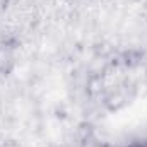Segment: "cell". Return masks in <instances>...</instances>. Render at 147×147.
Wrapping results in <instances>:
<instances>
[{"instance_id": "6da1fadb", "label": "cell", "mask_w": 147, "mask_h": 147, "mask_svg": "<svg viewBox=\"0 0 147 147\" xmlns=\"http://www.w3.org/2000/svg\"><path fill=\"white\" fill-rule=\"evenodd\" d=\"M84 147H108L103 140H99V139H89L86 144H84Z\"/></svg>"}, {"instance_id": "7a4b0ae2", "label": "cell", "mask_w": 147, "mask_h": 147, "mask_svg": "<svg viewBox=\"0 0 147 147\" xmlns=\"http://www.w3.org/2000/svg\"><path fill=\"white\" fill-rule=\"evenodd\" d=\"M127 147H147V139H142V140H135V142H130Z\"/></svg>"}]
</instances>
